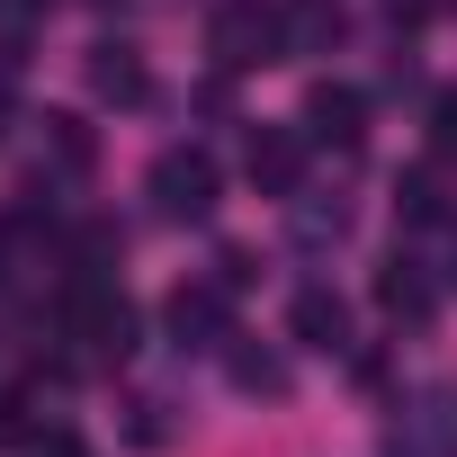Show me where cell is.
I'll use <instances>...</instances> for the list:
<instances>
[{
	"label": "cell",
	"instance_id": "obj_1",
	"mask_svg": "<svg viewBox=\"0 0 457 457\" xmlns=\"http://www.w3.org/2000/svg\"><path fill=\"white\" fill-rule=\"evenodd\" d=\"M63 332H72L90 359H108V368H117V359L135 350V305H126V287H108L99 270H81V278H72V296H63Z\"/></svg>",
	"mask_w": 457,
	"mask_h": 457
},
{
	"label": "cell",
	"instance_id": "obj_2",
	"mask_svg": "<svg viewBox=\"0 0 457 457\" xmlns=\"http://www.w3.org/2000/svg\"><path fill=\"white\" fill-rule=\"evenodd\" d=\"M144 197H153L162 224H206V215H215V153H206V144H170V153L153 162Z\"/></svg>",
	"mask_w": 457,
	"mask_h": 457
},
{
	"label": "cell",
	"instance_id": "obj_3",
	"mask_svg": "<svg viewBox=\"0 0 457 457\" xmlns=\"http://www.w3.org/2000/svg\"><path fill=\"white\" fill-rule=\"evenodd\" d=\"M206 54L224 72H261V63H287V37H278V10L270 0H224L215 28H206Z\"/></svg>",
	"mask_w": 457,
	"mask_h": 457
},
{
	"label": "cell",
	"instance_id": "obj_4",
	"mask_svg": "<svg viewBox=\"0 0 457 457\" xmlns=\"http://www.w3.org/2000/svg\"><path fill=\"white\" fill-rule=\"evenodd\" d=\"M162 323H170L179 350H224V341H234V287H224V278H179L162 296Z\"/></svg>",
	"mask_w": 457,
	"mask_h": 457
},
{
	"label": "cell",
	"instance_id": "obj_5",
	"mask_svg": "<svg viewBox=\"0 0 457 457\" xmlns=\"http://www.w3.org/2000/svg\"><path fill=\"white\" fill-rule=\"evenodd\" d=\"M395 412L403 421L386 430V457H457V386H421Z\"/></svg>",
	"mask_w": 457,
	"mask_h": 457
},
{
	"label": "cell",
	"instance_id": "obj_6",
	"mask_svg": "<svg viewBox=\"0 0 457 457\" xmlns=\"http://www.w3.org/2000/svg\"><path fill=\"white\" fill-rule=\"evenodd\" d=\"M305 144H314V135H296V126H252V144H243L252 188H261V197H296V188H305Z\"/></svg>",
	"mask_w": 457,
	"mask_h": 457
},
{
	"label": "cell",
	"instance_id": "obj_7",
	"mask_svg": "<svg viewBox=\"0 0 457 457\" xmlns=\"http://www.w3.org/2000/svg\"><path fill=\"white\" fill-rule=\"evenodd\" d=\"M278 37H287V63L332 54L350 37V10H341V0H278Z\"/></svg>",
	"mask_w": 457,
	"mask_h": 457
},
{
	"label": "cell",
	"instance_id": "obj_8",
	"mask_svg": "<svg viewBox=\"0 0 457 457\" xmlns=\"http://www.w3.org/2000/svg\"><path fill=\"white\" fill-rule=\"evenodd\" d=\"M305 135H314V144H341V153H359V135H368V90H350V81H323V90L305 99Z\"/></svg>",
	"mask_w": 457,
	"mask_h": 457
},
{
	"label": "cell",
	"instance_id": "obj_9",
	"mask_svg": "<svg viewBox=\"0 0 457 457\" xmlns=\"http://www.w3.org/2000/svg\"><path fill=\"white\" fill-rule=\"evenodd\" d=\"M287 332H296V350H350V305H341V287H296V305H287Z\"/></svg>",
	"mask_w": 457,
	"mask_h": 457
},
{
	"label": "cell",
	"instance_id": "obj_10",
	"mask_svg": "<svg viewBox=\"0 0 457 457\" xmlns=\"http://www.w3.org/2000/svg\"><path fill=\"white\" fill-rule=\"evenodd\" d=\"M90 90H99L108 108H144V99H153V72H144V54H135V46H117V37H108V46H90Z\"/></svg>",
	"mask_w": 457,
	"mask_h": 457
},
{
	"label": "cell",
	"instance_id": "obj_11",
	"mask_svg": "<svg viewBox=\"0 0 457 457\" xmlns=\"http://www.w3.org/2000/svg\"><path fill=\"white\" fill-rule=\"evenodd\" d=\"M377 305H386L395 323H430V314H439V287L421 278V261H403V252H395V270L377 278Z\"/></svg>",
	"mask_w": 457,
	"mask_h": 457
},
{
	"label": "cell",
	"instance_id": "obj_12",
	"mask_svg": "<svg viewBox=\"0 0 457 457\" xmlns=\"http://www.w3.org/2000/svg\"><path fill=\"white\" fill-rule=\"evenodd\" d=\"M287 224H296V243L323 252V243H350V197H287Z\"/></svg>",
	"mask_w": 457,
	"mask_h": 457
},
{
	"label": "cell",
	"instance_id": "obj_13",
	"mask_svg": "<svg viewBox=\"0 0 457 457\" xmlns=\"http://www.w3.org/2000/svg\"><path fill=\"white\" fill-rule=\"evenodd\" d=\"M224 368H234L243 395H287V359H278V350H243V341H224Z\"/></svg>",
	"mask_w": 457,
	"mask_h": 457
},
{
	"label": "cell",
	"instance_id": "obj_14",
	"mask_svg": "<svg viewBox=\"0 0 457 457\" xmlns=\"http://www.w3.org/2000/svg\"><path fill=\"white\" fill-rule=\"evenodd\" d=\"M395 215H403V224H439V215H448V188H439V170H412V179L395 188Z\"/></svg>",
	"mask_w": 457,
	"mask_h": 457
},
{
	"label": "cell",
	"instance_id": "obj_15",
	"mask_svg": "<svg viewBox=\"0 0 457 457\" xmlns=\"http://www.w3.org/2000/svg\"><path fill=\"white\" fill-rule=\"evenodd\" d=\"M46 153H54V170H90V135H81V117H46Z\"/></svg>",
	"mask_w": 457,
	"mask_h": 457
},
{
	"label": "cell",
	"instance_id": "obj_16",
	"mask_svg": "<svg viewBox=\"0 0 457 457\" xmlns=\"http://www.w3.org/2000/svg\"><path fill=\"white\" fill-rule=\"evenodd\" d=\"M430 153H439V162H457V90H439V99H430Z\"/></svg>",
	"mask_w": 457,
	"mask_h": 457
},
{
	"label": "cell",
	"instance_id": "obj_17",
	"mask_svg": "<svg viewBox=\"0 0 457 457\" xmlns=\"http://www.w3.org/2000/svg\"><path fill=\"white\" fill-rule=\"evenodd\" d=\"M37 457H81V448L72 439H37Z\"/></svg>",
	"mask_w": 457,
	"mask_h": 457
}]
</instances>
